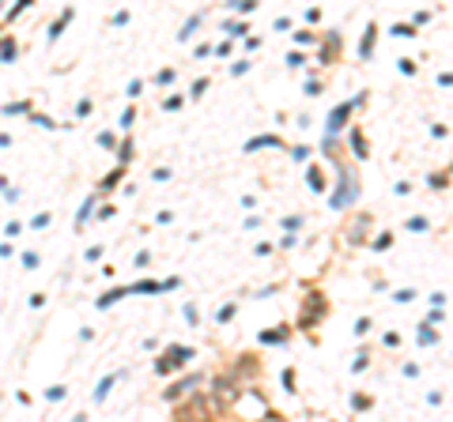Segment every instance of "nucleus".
I'll return each instance as SVG.
<instances>
[{
  "mask_svg": "<svg viewBox=\"0 0 453 422\" xmlns=\"http://www.w3.org/2000/svg\"><path fill=\"white\" fill-rule=\"evenodd\" d=\"M193 384H197V377H189V381L174 384V389H170V396H181V392H186V389H193Z\"/></svg>",
  "mask_w": 453,
  "mask_h": 422,
  "instance_id": "1",
  "label": "nucleus"
}]
</instances>
